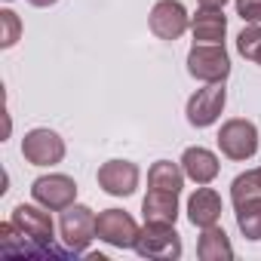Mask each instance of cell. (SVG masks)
Returning <instances> with one entry per match:
<instances>
[{
	"label": "cell",
	"mask_w": 261,
	"mask_h": 261,
	"mask_svg": "<svg viewBox=\"0 0 261 261\" xmlns=\"http://www.w3.org/2000/svg\"><path fill=\"white\" fill-rule=\"evenodd\" d=\"M188 71L203 83H224L230 74V56L224 43H194L188 53Z\"/></svg>",
	"instance_id": "6da1fadb"
},
{
	"label": "cell",
	"mask_w": 261,
	"mask_h": 261,
	"mask_svg": "<svg viewBox=\"0 0 261 261\" xmlns=\"http://www.w3.org/2000/svg\"><path fill=\"white\" fill-rule=\"evenodd\" d=\"M136 252H139L142 258L175 261V258H181V237H178L175 224H154V221H145V227L139 230V240H136Z\"/></svg>",
	"instance_id": "7a4b0ae2"
},
{
	"label": "cell",
	"mask_w": 261,
	"mask_h": 261,
	"mask_svg": "<svg viewBox=\"0 0 261 261\" xmlns=\"http://www.w3.org/2000/svg\"><path fill=\"white\" fill-rule=\"evenodd\" d=\"M95 212L83 203H71L68 209H62V221H59V230H62V240L68 246V252L80 255L89 249V243L95 240Z\"/></svg>",
	"instance_id": "3957f363"
},
{
	"label": "cell",
	"mask_w": 261,
	"mask_h": 261,
	"mask_svg": "<svg viewBox=\"0 0 261 261\" xmlns=\"http://www.w3.org/2000/svg\"><path fill=\"white\" fill-rule=\"evenodd\" d=\"M218 148L227 160H249L255 157L258 151V129L252 120H243V117H233L227 120L221 129H218Z\"/></svg>",
	"instance_id": "277c9868"
},
{
	"label": "cell",
	"mask_w": 261,
	"mask_h": 261,
	"mask_svg": "<svg viewBox=\"0 0 261 261\" xmlns=\"http://www.w3.org/2000/svg\"><path fill=\"white\" fill-rule=\"evenodd\" d=\"M31 243H37L43 249V255H62L59 249H53V218H49V209H43L40 203L37 206H28V203H19L13 209V218H10Z\"/></svg>",
	"instance_id": "5b68a950"
},
{
	"label": "cell",
	"mask_w": 261,
	"mask_h": 261,
	"mask_svg": "<svg viewBox=\"0 0 261 261\" xmlns=\"http://www.w3.org/2000/svg\"><path fill=\"white\" fill-rule=\"evenodd\" d=\"M139 230L142 227L136 224V218L129 212H123V209H105L95 218V237L105 240L114 249H136Z\"/></svg>",
	"instance_id": "8992f818"
},
{
	"label": "cell",
	"mask_w": 261,
	"mask_h": 261,
	"mask_svg": "<svg viewBox=\"0 0 261 261\" xmlns=\"http://www.w3.org/2000/svg\"><path fill=\"white\" fill-rule=\"evenodd\" d=\"M31 197H34V203H40L49 212H62L77 200V181L71 175H62V172L40 175L31 185Z\"/></svg>",
	"instance_id": "52a82bcc"
},
{
	"label": "cell",
	"mask_w": 261,
	"mask_h": 261,
	"mask_svg": "<svg viewBox=\"0 0 261 261\" xmlns=\"http://www.w3.org/2000/svg\"><path fill=\"white\" fill-rule=\"evenodd\" d=\"M224 101H227L224 83H206L203 89H197V92L188 98V123L197 126V129L212 126V123L221 117Z\"/></svg>",
	"instance_id": "ba28073f"
},
{
	"label": "cell",
	"mask_w": 261,
	"mask_h": 261,
	"mask_svg": "<svg viewBox=\"0 0 261 261\" xmlns=\"http://www.w3.org/2000/svg\"><path fill=\"white\" fill-rule=\"evenodd\" d=\"M22 157L31 166H56L65 160V142L53 129H31L22 139Z\"/></svg>",
	"instance_id": "9c48e42d"
},
{
	"label": "cell",
	"mask_w": 261,
	"mask_h": 261,
	"mask_svg": "<svg viewBox=\"0 0 261 261\" xmlns=\"http://www.w3.org/2000/svg\"><path fill=\"white\" fill-rule=\"evenodd\" d=\"M148 25H151V31L160 40H178L188 31L191 16H188V10L178 4V0H157L154 10H151Z\"/></svg>",
	"instance_id": "30bf717a"
},
{
	"label": "cell",
	"mask_w": 261,
	"mask_h": 261,
	"mask_svg": "<svg viewBox=\"0 0 261 261\" xmlns=\"http://www.w3.org/2000/svg\"><path fill=\"white\" fill-rule=\"evenodd\" d=\"M98 188L111 197H129L139 188V166L129 160H108L98 166Z\"/></svg>",
	"instance_id": "8fae6325"
},
{
	"label": "cell",
	"mask_w": 261,
	"mask_h": 261,
	"mask_svg": "<svg viewBox=\"0 0 261 261\" xmlns=\"http://www.w3.org/2000/svg\"><path fill=\"white\" fill-rule=\"evenodd\" d=\"M188 218H191V224L200 227V230L218 224V218H221V197H218L212 188L200 185V188L191 194V200H188Z\"/></svg>",
	"instance_id": "7c38bea8"
},
{
	"label": "cell",
	"mask_w": 261,
	"mask_h": 261,
	"mask_svg": "<svg viewBox=\"0 0 261 261\" xmlns=\"http://www.w3.org/2000/svg\"><path fill=\"white\" fill-rule=\"evenodd\" d=\"M142 215H145V221H154V224H175V218H178V194L163 191V188H151L148 197L142 200Z\"/></svg>",
	"instance_id": "4fadbf2b"
},
{
	"label": "cell",
	"mask_w": 261,
	"mask_h": 261,
	"mask_svg": "<svg viewBox=\"0 0 261 261\" xmlns=\"http://www.w3.org/2000/svg\"><path fill=\"white\" fill-rule=\"evenodd\" d=\"M181 169H185V175L191 178V181H197V185H209V181H215V175H218V157L209 151V148H188L185 154H181Z\"/></svg>",
	"instance_id": "5bb4252c"
},
{
	"label": "cell",
	"mask_w": 261,
	"mask_h": 261,
	"mask_svg": "<svg viewBox=\"0 0 261 261\" xmlns=\"http://www.w3.org/2000/svg\"><path fill=\"white\" fill-rule=\"evenodd\" d=\"M191 34L197 43H224L227 34V16L221 10H203L191 19Z\"/></svg>",
	"instance_id": "9a60e30c"
},
{
	"label": "cell",
	"mask_w": 261,
	"mask_h": 261,
	"mask_svg": "<svg viewBox=\"0 0 261 261\" xmlns=\"http://www.w3.org/2000/svg\"><path fill=\"white\" fill-rule=\"evenodd\" d=\"M197 255L203 261H230L233 258V246H230L227 233L218 224H212V227H203L200 243H197Z\"/></svg>",
	"instance_id": "2e32d148"
},
{
	"label": "cell",
	"mask_w": 261,
	"mask_h": 261,
	"mask_svg": "<svg viewBox=\"0 0 261 261\" xmlns=\"http://www.w3.org/2000/svg\"><path fill=\"white\" fill-rule=\"evenodd\" d=\"M185 169L178 166V163H172V160H157L154 166H151V172H148V185L151 188H163V191H181L185 188Z\"/></svg>",
	"instance_id": "e0dca14e"
},
{
	"label": "cell",
	"mask_w": 261,
	"mask_h": 261,
	"mask_svg": "<svg viewBox=\"0 0 261 261\" xmlns=\"http://www.w3.org/2000/svg\"><path fill=\"white\" fill-rule=\"evenodd\" d=\"M0 249H4L7 255H43V249L37 243H31L13 221L0 224Z\"/></svg>",
	"instance_id": "ac0fdd59"
},
{
	"label": "cell",
	"mask_w": 261,
	"mask_h": 261,
	"mask_svg": "<svg viewBox=\"0 0 261 261\" xmlns=\"http://www.w3.org/2000/svg\"><path fill=\"white\" fill-rule=\"evenodd\" d=\"M237 227L246 240H261V197L237 203Z\"/></svg>",
	"instance_id": "d6986e66"
},
{
	"label": "cell",
	"mask_w": 261,
	"mask_h": 261,
	"mask_svg": "<svg viewBox=\"0 0 261 261\" xmlns=\"http://www.w3.org/2000/svg\"><path fill=\"white\" fill-rule=\"evenodd\" d=\"M249 197H261V166L252 169V172L237 175L233 185H230V200H233V206L243 203V200H249Z\"/></svg>",
	"instance_id": "ffe728a7"
},
{
	"label": "cell",
	"mask_w": 261,
	"mask_h": 261,
	"mask_svg": "<svg viewBox=\"0 0 261 261\" xmlns=\"http://www.w3.org/2000/svg\"><path fill=\"white\" fill-rule=\"evenodd\" d=\"M237 49H240L243 59L261 65V25H246L237 34Z\"/></svg>",
	"instance_id": "44dd1931"
},
{
	"label": "cell",
	"mask_w": 261,
	"mask_h": 261,
	"mask_svg": "<svg viewBox=\"0 0 261 261\" xmlns=\"http://www.w3.org/2000/svg\"><path fill=\"white\" fill-rule=\"evenodd\" d=\"M19 34H22V22H19V16H16L13 10H0V46H4V49L16 46Z\"/></svg>",
	"instance_id": "7402d4cb"
},
{
	"label": "cell",
	"mask_w": 261,
	"mask_h": 261,
	"mask_svg": "<svg viewBox=\"0 0 261 261\" xmlns=\"http://www.w3.org/2000/svg\"><path fill=\"white\" fill-rule=\"evenodd\" d=\"M237 16L246 25H261V0H237Z\"/></svg>",
	"instance_id": "603a6c76"
},
{
	"label": "cell",
	"mask_w": 261,
	"mask_h": 261,
	"mask_svg": "<svg viewBox=\"0 0 261 261\" xmlns=\"http://www.w3.org/2000/svg\"><path fill=\"white\" fill-rule=\"evenodd\" d=\"M197 4H200L203 10H224L227 0H197Z\"/></svg>",
	"instance_id": "cb8c5ba5"
},
{
	"label": "cell",
	"mask_w": 261,
	"mask_h": 261,
	"mask_svg": "<svg viewBox=\"0 0 261 261\" xmlns=\"http://www.w3.org/2000/svg\"><path fill=\"white\" fill-rule=\"evenodd\" d=\"M31 7H40V10H46V7H53V4H59V0H28Z\"/></svg>",
	"instance_id": "d4e9b609"
},
{
	"label": "cell",
	"mask_w": 261,
	"mask_h": 261,
	"mask_svg": "<svg viewBox=\"0 0 261 261\" xmlns=\"http://www.w3.org/2000/svg\"><path fill=\"white\" fill-rule=\"evenodd\" d=\"M7 4H10V0H7Z\"/></svg>",
	"instance_id": "484cf974"
}]
</instances>
